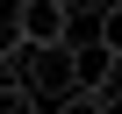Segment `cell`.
<instances>
[{
    "label": "cell",
    "mask_w": 122,
    "mask_h": 114,
    "mask_svg": "<svg viewBox=\"0 0 122 114\" xmlns=\"http://www.w3.org/2000/svg\"><path fill=\"white\" fill-rule=\"evenodd\" d=\"M93 36H101V43H108V50L122 57V0H115V7H101V14H93Z\"/></svg>",
    "instance_id": "4"
},
{
    "label": "cell",
    "mask_w": 122,
    "mask_h": 114,
    "mask_svg": "<svg viewBox=\"0 0 122 114\" xmlns=\"http://www.w3.org/2000/svg\"><path fill=\"white\" fill-rule=\"evenodd\" d=\"M50 114H108V93H72L65 107H50Z\"/></svg>",
    "instance_id": "5"
},
{
    "label": "cell",
    "mask_w": 122,
    "mask_h": 114,
    "mask_svg": "<svg viewBox=\"0 0 122 114\" xmlns=\"http://www.w3.org/2000/svg\"><path fill=\"white\" fill-rule=\"evenodd\" d=\"M72 86L79 93H115L122 79H115V50L93 36V43H72Z\"/></svg>",
    "instance_id": "2"
},
{
    "label": "cell",
    "mask_w": 122,
    "mask_h": 114,
    "mask_svg": "<svg viewBox=\"0 0 122 114\" xmlns=\"http://www.w3.org/2000/svg\"><path fill=\"white\" fill-rule=\"evenodd\" d=\"M0 114H50V107H43V93H29V86H7V93H0Z\"/></svg>",
    "instance_id": "3"
},
{
    "label": "cell",
    "mask_w": 122,
    "mask_h": 114,
    "mask_svg": "<svg viewBox=\"0 0 122 114\" xmlns=\"http://www.w3.org/2000/svg\"><path fill=\"white\" fill-rule=\"evenodd\" d=\"M7 36H29V43H43V50H65V43H72V0H15Z\"/></svg>",
    "instance_id": "1"
}]
</instances>
